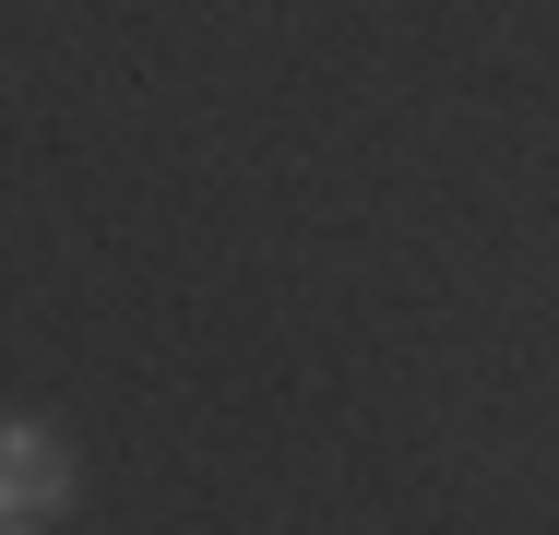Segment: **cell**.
<instances>
[{"label":"cell","mask_w":559,"mask_h":535,"mask_svg":"<svg viewBox=\"0 0 559 535\" xmlns=\"http://www.w3.org/2000/svg\"><path fill=\"white\" fill-rule=\"evenodd\" d=\"M72 500V452L36 417H0V524H48Z\"/></svg>","instance_id":"cell-1"}]
</instances>
